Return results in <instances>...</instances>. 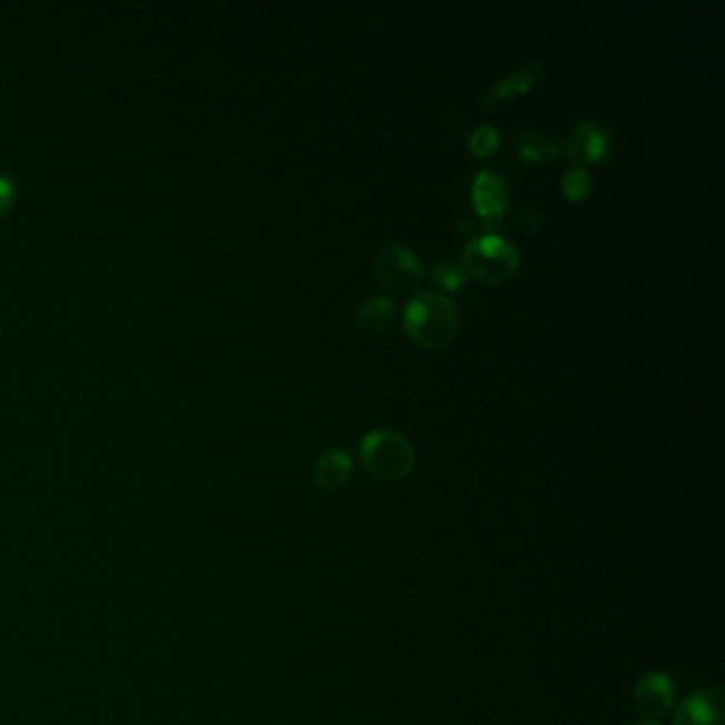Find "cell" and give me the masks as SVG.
Instances as JSON below:
<instances>
[{
	"mask_svg": "<svg viewBox=\"0 0 725 725\" xmlns=\"http://www.w3.org/2000/svg\"><path fill=\"white\" fill-rule=\"evenodd\" d=\"M594 190V179L587 170L583 167H575V169L566 170L562 177V192L573 200V202H580L585 200Z\"/></svg>",
	"mask_w": 725,
	"mask_h": 725,
	"instance_id": "13",
	"label": "cell"
},
{
	"mask_svg": "<svg viewBox=\"0 0 725 725\" xmlns=\"http://www.w3.org/2000/svg\"><path fill=\"white\" fill-rule=\"evenodd\" d=\"M473 205L485 228H496L508 211V190L505 179L494 170H481L473 183Z\"/></svg>",
	"mask_w": 725,
	"mask_h": 725,
	"instance_id": "6",
	"label": "cell"
},
{
	"mask_svg": "<svg viewBox=\"0 0 725 725\" xmlns=\"http://www.w3.org/2000/svg\"><path fill=\"white\" fill-rule=\"evenodd\" d=\"M375 275L387 290L411 291L424 279V265L411 249L389 245L375 258Z\"/></svg>",
	"mask_w": 725,
	"mask_h": 725,
	"instance_id": "4",
	"label": "cell"
},
{
	"mask_svg": "<svg viewBox=\"0 0 725 725\" xmlns=\"http://www.w3.org/2000/svg\"><path fill=\"white\" fill-rule=\"evenodd\" d=\"M673 725H724V692L708 687L685 698L675 711Z\"/></svg>",
	"mask_w": 725,
	"mask_h": 725,
	"instance_id": "8",
	"label": "cell"
},
{
	"mask_svg": "<svg viewBox=\"0 0 725 725\" xmlns=\"http://www.w3.org/2000/svg\"><path fill=\"white\" fill-rule=\"evenodd\" d=\"M461 267L487 286H500L515 277L519 268V254L507 239L487 232L466 242Z\"/></svg>",
	"mask_w": 725,
	"mask_h": 725,
	"instance_id": "3",
	"label": "cell"
},
{
	"mask_svg": "<svg viewBox=\"0 0 725 725\" xmlns=\"http://www.w3.org/2000/svg\"><path fill=\"white\" fill-rule=\"evenodd\" d=\"M545 62H547V58H538V60H533L530 64L517 69L515 73L507 75L505 79L496 81L491 86V90L479 98L481 107H494L496 102H503L508 98L524 97L526 92H530L534 83L538 81V77L543 73V69H545Z\"/></svg>",
	"mask_w": 725,
	"mask_h": 725,
	"instance_id": "9",
	"label": "cell"
},
{
	"mask_svg": "<svg viewBox=\"0 0 725 725\" xmlns=\"http://www.w3.org/2000/svg\"><path fill=\"white\" fill-rule=\"evenodd\" d=\"M632 725H662V724H657V722H647V719H645V722H636V724H632Z\"/></svg>",
	"mask_w": 725,
	"mask_h": 725,
	"instance_id": "18",
	"label": "cell"
},
{
	"mask_svg": "<svg viewBox=\"0 0 725 725\" xmlns=\"http://www.w3.org/2000/svg\"><path fill=\"white\" fill-rule=\"evenodd\" d=\"M354 461L345 449H330L315 464L314 479L319 489L337 491L351 479Z\"/></svg>",
	"mask_w": 725,
	"mask_h": 725,
	"instance_id": "10",
	"label": "cell"
},
{
	"mask_svg": "<svg viewBox=\"0 0 725 725\" xmlns=\"http://www.w3.org/2000/svg\"><path fill=\"white\" fill-rule=\"evenodd\" d=\"M610 135L603 126L594 121H580L579 126L570 132L566 156L579 165H596L603 162L610 153Z\"/></svg>",
	"mask_w": 725,
	"mask_h": 725,
	"instance_id": "7",
	"label": "cell"
},
{
	"mask_svg": "<svg viewBox=\"0 0 725 725\" xmlns=\"http://www.w3.org/2000/svg\"><path fill=\"white\" fill-rule=\"evenodd\" d=\"M519 226H522L524 232L534 235V232L540 228V213H538L534 207L526 209V211L522 213V218H519Z\"/></svg>",
	"mask_w": 725,
	"mask_h": 725,
	"instance_id": "17",
	"label": "cell"
},
{
	"mask_svg": "<svg viewBox=\"0 0 725 725\" xmlns=\"http://www.w3.org/2000/svg\"><path fill=\"white\" fill-rule=\"evenodd\" d=\"M364 468L381 481H403L411 475L415 451L407 436L396 430H373L360 443Z\"/></svg>",
	"mask_w": 725,
	"mask_h": 725,
	"instance_id": "2",
	"label": "cell"
},
{
	"mask_svg": "<svg viewBox=\"0 0 725 725\" xmlns=\"http://www.w3.org/2000/svg\"><path fill=\"white\" fill-rule=\"evenodd\" d=\"M459 314L456 305L440 294H419L407 305L405 330L424 349H440L456 339Z\"/></svg>",
	"mask_w": 725,
	"mask_h": 725,
	"instance_id": "1",
	"label": "cell"
},
{
	"mask_svg": "<svg viewBox=\"0 0 725 725\" xmlns=\"http://www.w3.org/2000/svg\"><path fill=\"white\" fill-rule=\"evenodd\" d=\"M394 319V300L387 296H373L364 300L356 314L358 326L366 332L386 330Z\"/></svg>",
	"mask_w": 725,
	"mask_h": 725,
	"instance_id": "12",
	"label": "cell"
},
{
	"mask_svg": "<svg viewBox=\"0 0 725 725\" xmlns=\"http://www.w3.org/2000/svg\"><path fill=\"white\" fill-rule=\"evenodd\" d=\"M16 183L9 175L0 172V218L13 207V200H16Z\"/></svg>",
	"mask_w": 725,
	"mask_h": 725,
	"instance_id": "16",
	"label": "cell"
},
{
	"mask_svg": "<svg viewBox=\"0 0 725 725\" xmlns=\"http://www.w3.org/2000/svg\"><path fill=\"white\" fill-rule=\"evenodd\" d=\"M515 151L519 158L530 160V162H552L559 158L562 147L557 146L554 139L547 135H540L536 130H526L519 132L515 139Z\"/></svg>",
	"mask_w": 725,
	"mask_h": 725,
	"instance_id": "11",
	"label": "cell"
},
{
	"mask_svg": "<svg viewBox=\"0 0 725 725\" xmlns=\"http://www.w3.org/2000/svg\"><path fill=\"white\" fill-rule=\"evenodd\" d=\"M498 146H500V135L491 126H479V128H475V132L470 135V141H468L470 151L475 156H479V158L491 156L498 149Z\"/></svg>",
	"mask_w": 725,
	"mask_h": 725,
	"instance_id": "15",
	"label": "cell"
},
{
	"mask_svg": "<svg viewBox=\"0 0 725 725\" xmlns=\"http://www.w3.org/2000/svg\"><path fill=\"white\" fill-rule=\"evenodd\" d=\"M634 706L647 722H657L671 713L677 692L673 678L664 673H647L636 681L634 685Z\"/></svg>",
	"mask_w": 725,
	"mask_h": 725,
	"instance_id": "5",
	"label": "cell"
},
{
	"mask_svg": "<svg viewBox=\"0 0 725 725\" xmlns=\"http://www.w3.org/2000/svg\"><path fill=\"white\" fill-rule=\"evenodd\" d=\"M466 279H468V272L458 262L447 260V262H440V265L433 268V281L438 284L440 288H445V290H459L466 284Z\"/></svg>",
	"mask_w": 725,
	"mask_h": 725,
	"instance_id": "14",
	"label": "cell"
}]
</instances>
